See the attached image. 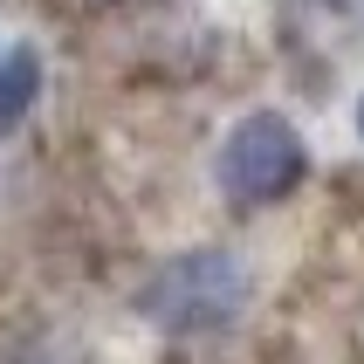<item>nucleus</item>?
<instances>
[{
    "label": "nucleus",
    "mask_w": 364,
    "mask_h": 364,
    "mask_svg": "<svg viewBox=\"0 0 364 364\" xmlns=\"http://www.w3.org/2000/svg\"><path fill=\"white\" fill-rule=\"evenodd\" d=\"M241 303H247V268L227 247H186L165 268H151L138 289V316L172 337H213L241 316Z\"/></svg>",
    "instance_id": "nucleus-1"
},
{
    "label": "nucleus",
    "mask_w": 364,
    "mask_h": 364,
    "mask_svg": "<svg viewBox=\"0 0 364 364\" xmlns=\"http://www.w3.org/2000/svg\"><path fill=\"white\" fill-rule=\"evenodd\" d=\"M303 172H309V144H303V131H296L282 110L241 117L227 131V144H220V165H213V179H220V193L234 206L282 200V193L303 186Z\"/></svg>",
    "instance_id": "nucleus-2"
},
{
    "label": "nucleus",
    "mask_w": 364,
    "mask_h": 364,
    "mask_svg": "<svg viewBox=\"0 0 364 364\" xmlns=\"http://www.w3.org/2000/svg\"><path fill=\"white\" fill-rule=\"evenodd\" d=\"M35 90H41V55L35 48H7L0 55V131H14L35 110Z\"/></svg>",
    "instance_id": "nucleus-3"
},
{
    "label": "nucleus",
    "mask_w": 364,
    "mask_h": 364,
    "mask_svg": "<svg viewBox=\"0 0 364 364\" xmlns=\"http://www.w3.org/2000/svg\"><path fill=\"white\" fill-rule=\"evenodd\" d=\"M323 7H337V0H323Z\"/></svg>",
    "instance_id": "nucleus-5"
},
{
    "label": "nucleus",
    "mask_w": 364,
    "mask_h": 364,
    "mask_svg": "<svg viewBox=\"0 0 364 364\" xmlns=\"http://www.w3.org/2000/svg\"><path fill=\"white\" fill-rule=\"evenodd\" d=\"M358 131H364V103H358Z\"/></svg>",
    "instance_id": "nucleus-4"
}]
</instances>
